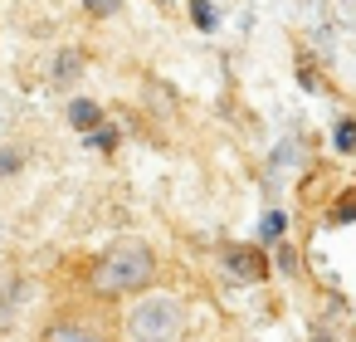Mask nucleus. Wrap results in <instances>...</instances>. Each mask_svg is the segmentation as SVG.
Instances as JSON below:
<instances>
[{
	"instance_id": "obj_11",
	"label": "nucleus",
	"mask_w": 356,
	"mask_h": 342,
	"mask_svg": "<svg viewBox=\"0 0 356 342\" xmlns=\"http://www.w3.org/2000/svg\"><path fill=\"white\" fill-rule=\"evenodd\" d=\"M268 259L278 264V274H283V279H298V249H293V240L268 244Z\"/></svg>"
},
{
	"instance_id": "obj_14",
	"label": "nucleus",
	"mask_w": 356,
	"mask_h": 342,
	"mask_svg": "<svg viewBox=\"0 0 356 342\" xmlns=\"http://www.w3.org/2000/svg\"><path fill=\"white\" fill-rule=\"evenodd\" d=\"M79 6H83L88 20H113V15H122L127 0H79Z\"/></svg>"
},
{
	"instance_id": "obj_6",
	"label": "nucleus",
	"mask_w": 356,
	"mask_h": 342,
	"mask_svg": "<svg viewBox=\"0 0 356 342\" xmlns=\"http://www.w3.org/2000/svg\"><path fill=\"white\" fill-rule=\"evenodd\" d=\"M64 123H69L79 137H88L93 127H103V123H108V113H103V103H98V98H69Z\"/></svg>"
},
{
	"instance_id": "obj_15",
	"label": "nucleus",
	"mask_w": 356,
	"mask_h": 342,
	"mask_svg": "<svg viewBox=\"0 0 356 342\" xmlns=\"http://www.w3.org/2000/svg\"><path fill=\"white\" fill-rule=\"evenodd\" d=\"M351 220H356V191H341L332 205V225H351Z\"/></svg>"
},
{
	"instance_id": "obj_5",
	"label": "nucleus",
	"mask_w": 356,
	"mask_h": 342,
	"mask_svg": "<svg viewBox=\"0 0 356 342\" xmlns=\"http://www.w3.org/2000/svg\"><path fill=\"white\" fill-rule=\"evenodd\" d=\"M83 74H88V54H83L79 45H59L54 59H49V84H54L59 93H69V88L83 84Z\"/></svg>"
},
{
	"instance_id": "obj_17",
	"label": "nucleus",
	"mask_w": 356,
	"mask_h": 342,
	"mask_svg": "<svg viewBox=\"0 0 356 342\" xmlns=\"http://www.w3.org/2000/svg\"><path fill=\"white\" fill-rule=\"evenodd\" d=\"M351 342H356V337H351Z\"/></svg>"
},
{
	"instance_id": "obj_3",
	"label": "nucleus",
	"mask_w": 356,
	"mask_h": 342,
	"mask_svg": "<svg viewBox=\"0 0 356 342\" xmlns=\"http://www.w3.org/2000/svg\"><path fill=\"white\" fill-rule=\"evenodd\" d=\"M220 269H225L229 283H244V288L273 279V259H268V249L259 240H239V244L229 240V244H220Z\"/></svg>"
},
{
	"instance_id": "obj_8",
	"label": "nucleus",
	"mask_w": 356,
	"mask_h": 342,
	"mask_svg": "<svg viewBox=\"0 0 356 342\" xmlns=\"http://www.w3.org/2000/svg\"><path fill=\"white\" fill-rule=\"evenodd\" d=\"M278 240H288V210L268 205V210L259 215V244L268 249V244H278Z\"/></svg>"
},
{
	"instance_id": "obj_13",
	"label": "nucleus",
	"mask_w": 356,
	"mask_h": 342,
	"mask_svg": "<svg viewBox=\"0 0 356 342\" xmlns=\"http://www.w3.org/2000/svg\"><path fill=\"white\" fill-rule=\"evenodd\" d=\"M25 162H30V152H25V147H0V181H6V176H20V171H25Z\"/></svg>"
},
{
	"instance_id": "obj_12",
	"label": "nucleus",
	"mask_w": 356,
	"mask_h": 342,
	"mask_svg": "<svg viewBox=\"0 0 356 342\" xmlns=\"http://www.w3.org/2000/svg\"><path fill=\"white\" fill-rule=\"evenodd\" d=\"M332 147L341 157H356V118H337L332 123Z\"/></svg>"
},
{
	"instance_id": "obj_1",
	"label": "nucleus",
	"mask_w": 356,
	"mask_h": 342,
	"mask_svg": "<svg viewBox=\"0 0 356 342\" xmlns=\"http://www.w3.org/2000/svg\"><path fill=\"white\" fill-rule=\"evenodd\" d=\"M156 279H161V259L142 235H118L83 269V288L98 303H127V298L156 288Z\"/></svg>"
},
{
	"instance_id": "obj_7",
	"label": "nucleus",
	"mask_w": 356,
	"mask_h": 342,
	"mask_svg": "<svg viewBox=\"0 0 356 342\" xmlns=\"http://www.w3.org/2000/svg\"><path fill=\"white\" fill-rule=\"evenodd\" d=\"M20 303H25V279L20 274H6V283H0V327L15 322Z\"/></svg>"
},
{
	"instance_id": "obj_2",
	"label": "nucleus",
	"mask_w": 356,
	"mask_h": 342,
	"mask_svg": "<svg viewBox=\"0 0 356 342\" xmlns=\"http://www.w3.org/2000/svg\"><path fill=\"white\" fill-rule=\"evenodd\" d=\"M191 327V308L171 288H147L122 303V332L132 342H181Z\"/></svg>"
},
{
	"instance_id": "obj_16",
	"label": "nucleus",
	"mask_w": 356,
	"mask_h": 342,
	"mask_svg": "<svg viewBox=\"0 0 356 342\" xmlns=\"http://www.w3.org/2000/svg\"><path fill=\"white\" fill-rule=\"evenodd\" d=\"M312 342H332V337H327V332H317V337H312Z\"/></svg>"
},
{
	"instance_id": "obj_9",
	"label": "nucleus",
	"mask_w": 356,
	"mask_h": 342,
	"mask_svg": "<svg viewBox=\"0 0 356 342\" xmlns=\"http://www.w3.org/2000/svg\"><path fill=\"white\" fill-rule=\"evenodd\" d=\"M186 15L200 35H215L220 30V10H215V0H186Z\"/></svg>"
},
{
	"instance_id": "obj_4",
	"label": "nucleus",
	"mask_w": 356,
	"mask_h": 342,
	"mask_svg": "<svg viewBox=\"0 0 356 342\" xmlns=\"http://www.w3.org/2000/svg\"><path fill=\"white\" fill-rule=\"evenodd\" d=\"M40 342H118V337H108V332H103V327H93L88 318L59 313V318H49V322L40 327Z\"/></svg>"
},
{
	"instance_id": "obj_10",
	"label": "nucleus",
	"mask_w": 356,
	"mask_h": 342,
	"mask_svg": "<svg viewBox=\"0 0 356 342\" xmlns=\"http://www.w3.org/2000/svg\"><path fill=\"white\" fill-rule=\"evenodd\" d=\"M83 147H93V152L113 157V152L122 147V127H118V123H103V127H93V132L83 137Z\"/></svg>"
}]
</instances>
